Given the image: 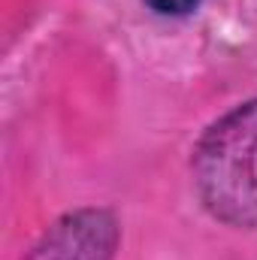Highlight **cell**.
I'll return each mask as SVG.
<instances>
[{"label":"cell","instance_id":"obj_2","mask_svg":"<svg viewBox=\"0 0 257 260\" xmlns=\"http://www.w3.org/2000/svg\"><path fill=\"white\" fill-rule=\"evenodd\" d=\"M118 239V218L109 209L85 206L58 218L21 260H115Z\"/></svg>","mask_w":257,"mask_h":260},{"label":"cell","instance_id":"obj_3","mask_svg":"<svg viewBox=\"0 0 257 260\" xmlns=\"http://www.w3.org/2000/svg\"><path fill=\"white\" fill-rule=\"evenodd\" d=\"M145 3L154 12H160V15H185V12H191L200 0H145Z\"/></svg>","mask_w":257,"mask_h":260},{"label":"cell","instance_id":"obj_1","mask_svg":"<svg viewBox=\"0 0 257 260\" xmlns=\"http://www.w3.org/2000/svg\"><path fill=\"white\" fill-rule=\"evenodd\" d=\"M206 212L230 227H257V100L239 103L200 136L191 157Z\"/></svg>","mask_w":257,"mask_h":260}]
</instances>
